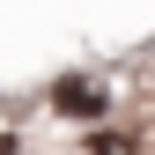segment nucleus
Returning <instances> with one entry per match:
<instances>
[{
  "label": "nucleus",
  "mask_w": 155,
  "mask_h": 155,
  "mask_svg": "<svg viewBox=\"0 0 155 155\" xmlns=\"http://www.w3.org/2000/svg\"><path fill=\"white\" fill-rule=\"evenodd\" d=\"M52 104H59L67 118H96V111H104V96H96V89H81V81H59V96H52Z\"/></svg>",
  "instance_id": "1"
}]
</instances>
